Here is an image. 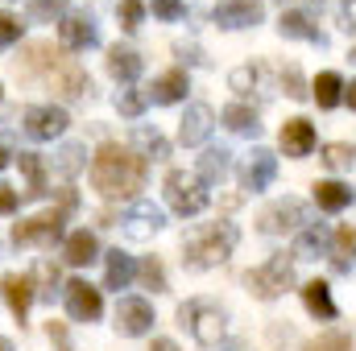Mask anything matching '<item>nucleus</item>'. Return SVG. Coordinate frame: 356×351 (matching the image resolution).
Here are the masks:
<instances>
[{"mask_svg":"<svg viewBox=\"0 0 356 351\" xmlns=\"http://www.w3.org/2000/svg\"><path fill=\"white\" fill-rule=\"evenodd\" d=\"M0 351H13V339H4V335H0Z\"/></svg>","mask_w":356,"mask_h":351,"instance_id":"51","label":"nucleus"},{"mask_svg":"<svg viewBox=\"0 0 356 351\" xmlns=\"http://www.w3.org/2000/svg\"><path fill=\"white\" fill-rule=\"evenodd\" d=\"M311 223V211H307V203H298V198H277L273 207L261 211V219H257V228L266 232V236H286V232H302Z\"/></svg>","mask_w":356,"mask_h":351,"instance_id":"8","label":"nucleus"},{"mask_svg":"<svg viewBox=\"0 0 356 351\" xmlns=\"http://www.w3.org/2000/svg\"><path fill=\"white\" fill-rule=\"evenodd\" d=\"M4 166H8V153H4V149H0V170H4Z\"/></svg>","mask_w":356,"mask_h":351,"instance_id":"52","label":"nucleus"},{"mask_svg":"<svg viewBox=\"0 0 356 351\" xmlns=\"http://www.w3.org/2000/svg\"><path fill=\"white\" fill-rule=\"evenodd\" d=\"M228 174H232V153L224 145H207L203 157H199V166H195V178L203 186H216V182H224Z\"/></svg>","mask_w":356,"mask_h":351,"instance_id":"23","label":"nucleus"},{"mask_svg":"<svg viewBox=\"0 0 356 351\" xmlns=\"http://www.w3.org/2000/svg\"><path fill=\"white\" fill-rule=\"evenodd\" d=\"M277 178V157L269 153V149H253L249 157H245V170H241V186L249 190V194H261L269 190V182Z\"/></svg>","mask_w":356,"mask_h":351,"instance_id":"17","label":"nucleus"},{"mask_svg":"<svg viewBox=\"0 0 356 351\" xmlns=\"http://www.w3.org/2000/svg\"><path fill=\"white\" fill-rule=\"evenodd\" d=\"M63 298H67V314L75 318V323H95L99 314H104V298H99V289L83 281V277H75V281H67L63 285Z\"/></svg>","mask_w":356,"mask_h":351,"instance_id":"11","label":"nucleus"},{"mask_svg":"<svg viewBox=\"0 0 356 351\" xmlns=\"http://www.w3.org/2000/svg\"><path fill=\"white\" fill-rule=\"evenodd\" d=\"M166 203H170V211H178L182 219L186 215H199L207 207V186L195 174H186V170H170L166 174Z\"/></svg>","mask_w":356,"mask_h":351,"instance_id":"6","label":"nucleus"},{"mask_svg":"<svg viewBox=\"0 0 356 351\" xmlns=\"http://www.w3.org/2000/svg\"><path fill=\"white\" fill-rule=\"evenodd\" d=\"M277 79H282V91H286L290 99H311V87H307V79H302L298 62H286V67L277 71Z\"/></svg>","mask_w":356,"mask_h":351,"instance_id":"39","label":"nucleus"},{"mask_svg":"<svg viewBox=\"0 0 356 351\" xmlns=\"http://www.w3.org/2000/svg\"><path fill=\"white\" fill-rule=\"evenodd\" d=\"M162 228H166V211L158 203H149V198H133L129 211L120 215V232L129 240H154Z\"/></svg>","mask_w":356,"mask_h":351,"instance_id":"7","label":"nucleus"},{"mask_svg":"<svg viewBox=\"0 0 356 351\" xmlns=\"http://www.w3.org/2000/svg\"><path fill=\"white\" fill-rule=\"evenodd\" d=\"M0 289H4V302H8V310H13V318L25 323V314H29V306H33V298H38L29 273H8V277L0 281Z\"/></svg>","mask_w":356,"mask_h":351,"instance_id":"20","label":"nucleus"},{"mask_svg":"<svg viewBox=\"0 0 356 351\" xmlns=\"http://www.w3.org/2000/svg\"><path fill=\"white\" fill-rule=\"evenodd\" d=\"M298 293H302V306H307V310H311L319 323H332V318L340 314V310H336V298H332V285H327V281H319V277H315V281H307Z\"/></svg>","mask_w":356,"mask_h":351,"instance_id":"24","label":"nucleus"},{"mask_svg":"<svg viewBox=\"0 0 356 351\" xmlns=\"http://www.w3.org/2000/svg\"><path fill=\"white\" fill-rule=\"evenodd\" d=\"M137 157H145V162H166L170 157V141L158 132V128H149V124H137L133 128V145H129Z\"/></svg>","mask_w":356,"mask_h":351,"instance_id":"27","label":"nucleus"},{"mask_svg":"<svg viewBox=\"0 0 356 351\" xmlns=\"http://www.w3.org/2000/svg\"><path fill=\"white\" fill-rule=\"evenodd\" d=\"M79 170H88V145H79V141L58 145V153H54V174L58 178H75Z\"/></svg>","mask_w":356,"mask_h":351,"instance_id":"32","label":"nucleus"},{"mask_svg":"<svg viewBox=\"0 0 356 351\" xmlns=\"http://www.w3.org/2000/svg\"><path fill=\"white\" fill-rule=\"evenodd\" d=\"M175 50H178V54H182V58H186V62H207V58L199 54V46H186V42H178Z\"/></svg>","mask_w":356,"mask_h":351,"instance_id":"48","label":"nucleus"},{"mask_svg":"<svg viewBox=\"0 0 356 351\" xmlns=\"http://www.w3.org/2000/svg\"><path fill=\"white\" fill-rule=\"evenodd\" d=\"M220 120H224V128L236 132V137H261L257 108H249V103H228V108L220 112Z\"/></svg>","mask_w":356,"mask_h":351,"instance_id":"28","label":"nucleus"},{"mask_svg":"<svg viewBox=\"0 0 356 351\" xmlns=\"http://www.w3.org/2000/svg\"><path fill=\"white\" fill-rule=\"evenodd\" d=\"M348 58H353V62H356V46H353V54H348Z\"/></svg>","mask_w":356,"mask_h":351,"instance_id":"54","label":"nucleus"},{"mask_svg":"<svg viewBox=\"0 0 356 351\" xmlns=\"http://www.w3.org/2000/svg\"><path fill=\"white\" fill-rule=\"evenodd\" d=\"M186 91H191V79H186V71H166V75H158L149 91H145V99L149 103H178V99H186Z\"/></svg>","mask_w":356,"mask_h":351,"instance_id":"25","label":"nucleus"},{"mask_svg":"<svg viewBox=\"0 0 356 351\" xmlns=\"http://www.w3.org/2000/svg\"><path fill=\"white\" fill-rule=\"evenodd\" d=\"M29 17H33V21H54V17H67V0H29Z\"/></svg>","mask_w":356,"mask_h":351,"instance_id":"42","label":"nucleus"},{"mask_svg":"<svg viewBox=\"0 0 356 351\" xmlns=\"http://www.w3.org/2000/svg\"><path fill=\"white\" fill-rule=\"evenodd\" d=\"M277 145H282V153H286V157H311V153H315V145H319V132H315V124H311L307 116H294V120H286V124H282Z\"/></svg>","mask_w":356,"mask_h":351,"instance_id":"13","label":"nucleus"},{"mask_svg":"<svg viewBox=\"0 0 356 351\" xmlns=\"http://www.w3.org/2000/svg\"><path fill=\"white\" fill-rule=\"evenodd\" d=\"M236 244H241V228L236 223H228V219L207 223V228H199V232H191L182 240V264L195 268V273L216 268V264H224L236 252Z\"/></svg>","mask_w":356,"mask_h":351,"instance_id":"2","label":"nucleus"},{"mask_svg":"<svg viewBox=\"0 0 356 351\" xmlns=\"http://www.w3.org/2000/svg\"><path fill=\"white\" fill-rule=\"evenodd\" d=\"M315 190V207L319 211H327V215H340V211H348L356 198V190L348 182H340V178H323V182H315L311 186Z\"/></svg>","mask_w":356,"mask_h":351,"instance_id":"19","label":"nucleus"},{"mask_svg":"<svg viewBox=\"0 0 356 351\" xmlns=\"http://www.w3.org/2000/svg\"><path fill=\"white\" fill-rule=\"evenodd\" d=\"M211 128H216V112H211V103H191V108L182 112V120H178V141H182L186 149L207 145Z\"/></svg>","mask_w":356,"mask_h":351,"instance_id":"14","label":"nucleus"},{"mask_svg":"<svg viewBox=\"0 0 356 351\" xmlns=\"http://www.w3.org/2000/svg\"><path fill=\"white\" fill-rule=\"evenodd\" d=\"M178 327H186L195 343L216 348L228 335V310L216 306V302H207V298H191V302L178 306Z\"/></svg>","mask_w":356,"mask_h":351,"instance_id":"4","label":"nucleus"},{"mask_svg":"<svg viewBox=\"0 0 356 351\" xmlns=\"http://www.w3.org/2000/svg\"><path fill=\"white\" fill-rule=\"evenodd\" d=\"M145 108H149L145 91H137V87H120V91H116V112H120L124 120H137Z\"/></svg>","mask_w":356,"mask_h":351,"instance_id":"37","label":"nucleus"},{"mask_svg":"<svg viewBox=\"0 0 356 351\" xmlns=\"http://www.w3.org/2000/svg\"><path fill=\"white\" fill-rule=\"evenodd\" d=\"M116 17H120V25H124L129 33H137L141 21H145V4H141V0H120V4H116Z\"/></svg>","mask_w":356,"mask_h":351,"instance_id":"41","label":"nucleus"},{"mask_svg":"<svg viewBox=\"0 0 356 351\" xmlns=\"http://www.w3.org/2000/svg\"><path fill=\"white\" fill-rule=\"evenodd\" d=\"M137 277H141V285L154 289V293H166V289H170V285H166V268H162L158 257H145V261L137 264Z\"/></svg>","mask_w":356,"mask_h":351,"instance_id":"38","label":"nucleus"},{"mask_svg":"<svg viewBox=\"0 0 356 351\" xmlns=\"http://www.w3.org/2000/svg\"><path fill=\"white\" fill-rule=\"evenodd\" d=\"M344 103L356 112V79H353V83H344Z\"/></svg>","mask_w":356,"mask_h":351,"instance_id":"49","label":"nucleus"},{"mask_svg":"<svg viewBox=\"0 0 356 351\" xmlns=\"http://www.w3.org/2000/svg\"><path fill=\"white\" fill-rule=\"evenodd\" d=\"M50 83H54V91L63 99H83V95H91V75L83 67H63V71H54Z\"/></svg>","mask_w":356,"mask_h":351,"instance_id":"29","label":"nucleus"},{"mask_svg":"<svg viewBox=\"0 0 356 351\" xmlns=\"http://www.w3.org/2000/svg\"><path fill=\"white\" fill-rule=\"evenodd\" d=\"M154 306L145 302V298H133V293H124L120 302H116V331L124 335V339H137V335H149L154 331Z\"/></svg>","mask_w":356,"mask_h":351,"instance_id":"10","label":"nucleus"},{"mask_svg":"<svg viewBox=\"0 0 356 351\" xmlns=\"http://www.w3.org/2000/svg\"><path fill=\"white\" fill-rule=\"evenodd\" d=\"M154 17L158 21H182L186 17V4L182 0H154Z\"/></svg>","mask_w":356,"mask_h":351,"instance_id":"44","label":"nucleus"},{"mask_svg":"<svg viewBox=\"0 0 356 351\" xmlns=\"http://www.w3.org/2000/svg\"><path fill=\"white\" fill-rule=\"evenodd\" d=\"M277 4H282V12H286V4H290V0H277Z\"/></svg>","mask_w":356,"mask_h":351,"instance_id":"53","label":"nucleus"},{"mask_svg":"<svg viewBox=\"0 0 356 351\" xmlns=\"http://www.w3.org/2000/svg\"><path fill=\"white\" fill-rule=\"evenodd\" d=\"M29 281H33V293L38 298H46V302H54V285H58V264L42 261L33 273H29Z\"/></svg>","mask_w":356,"mask_h":351,"instance_id":"36","label":"nucleus"},{"mask_svg":"<svg viewBox=\"0 0 356 351\" xmlns=\"http://www.w3.org/2000/svg\"><path fill=\"white\" fill-rule=\"evenodd\" d=\"M21 21L13 17V12H0V50H8V46H17L21 42Z\"/></svg>","mask_w":356,"mask_h":351,"instance_id":"43","label":"nucleus"},{"mask_svg":"<svg viewBox=\"0 0 356 351\" xmlns=\"http://www.w3.org/2000/svg\"><path fill=\"white\" fill-rule=\"evenodd\" d=\"M17 166L25 174V198H42L46 194V166H42V157L38 153H21Z\"/></svg>","mask_w":356,"mask_h":351,"instance_id":"33","label":"nucleus"},{"mask_svg":"<svg viewBox=\"0 0 356 351\" xmlns=\"http://www.w3.org/2000/svg\"><path fill=\"white\" fill-rule=\"evenodd\" d=\"M241 281H245V289H249L253 298H261V302H277L286 289H294V261H290L286 252H277V257H269L266 264L249 268Z\"/></svg>","mask_w":356,"mask_h":351,"instance_id":"5","label":"nucleus"},{"mask_svg":"<svg viewBox=\"0 0 356 351\" xmlns=\"http://www.w3.org/2000/svg\"><path fill=\"white\" fill-rule=\"evenodd\" d=\"M266 17V0H220L211 8V21L220 29H253Z\"/></svg>","mask_w":356,"mask_h":351,"instance_id":"12","label":"nucleus"},{"mask_svg":"<svg viewBox=\"0 0 356 351\" xmlns=\"http://www.w3.org/2000/svg\"><path fill=\"white\" fill-rule=\"evenodd\" d=\"M91 186L104 198H137L145 190V157H137L124 145H99V153L91 157Z\"/></svg>","mask_w":356,"mask_h":351,"instance_id":"1","label":"nucleus"},{"mask_svg":"<svg viewBox=\"0 0 356 351\" xmlns=\"http://www.w3.org/2000/svg\"><path fill=\"white\" fill-rule=\"evenodd\" d=\"M58 37L67 50H95L99 46V25L91 12H67L58 25Z\"/></svg>","mask_w":356,"mask_h":351,"instance_id":"15","label":"nucleus"},{"mask_svg":"<svg viewBox=\"0 0 356 351\" xmlns=\"http://www.w3.org/2000/svg\"><path fill=\"white\" fill-rule=\"evenodd\" d=\"M75 194L71 190H63V203L58 207H50V211H42V215H29V219H21L17 228H13V244L17 248H29V244H58V240H67L63 232V223H67V215L75 211Z\"/></svg>","mask_w":356,"mask_h":351,"instance_id":"3","label":"nucleus"},{"mask_svg":"<svg viewBox=\"0 0 356 351\" xmlns=\"http://www.w3.org/2000/svg\"><path fill=\"white\" fill-rule=\"evenodd\" d=\"M302 351H356V339L348 331H319L315 339H307Z\"/></svg>","mask_w":356,"mask_h":351,"instance_id":"35","label":"nucleus"},{"mask_svg":"<svg viewBox=\"0 0 356 351\" xmlns=\"http://www.w3.org/2000/svg\"><path fill=\"white\" fill-rule=\"evenodd\" d=\"M21 128H25L29 141H54V137H63V132L71 128V120H67V112L54 108V103H33V108L21 112Z\"/></svg>","mask_w":356,"mask_h":351,"instance_id":"9","label":"nucleus"},{"mask_svg":"<svg viewBox=\"0 0 356 351\" xmlns=\"http://www.w3.org/2000/svg\"><path fill=\"white\" fill-rule=\"evenodd\" d=\"M137 281V261L124 252V248H112V252H104V285L108 289H129Z\"/></svg>","mask_w":356,"mask_h":351,"instance_id":"22","label":"nucleus"},{"mask_svg":"<svg viewBox=\"0 0 356 351\" xmlns=\"http://www.w3.org/2000/svg\"><path fill=\"white\" fill-rule=\"evenodd\" d=\"M277 33H282V37H290V42H311V46L327 50V33H323V29H315L307 12H294V8H290V12H282Z\"/></svg>","mask_w":356,"mask_h":351,"instance_id":"21","label":"nucleus"},{"mask_svg":"<svg viewBox=\"0 0 356 351\" xmlns=\"http://www.w3.org/2000/svg\"><path fill=\"white\" fill-rule=\"evenodd\" d=\"M332 228L327 223H307L298 236H294V244H290V261H319V257H327L332 252Z\"/></svg>","mask_w":356,"mask_h":351,"instance_id":"16","label":"nucleus"},{"mask_svg":"<svg viewBox=\"0 0 356 351\" xmlns=\"http://www.w3.org/2000/svg\"><path fill=\"white\" fill-rule=\"evenodd\" d=\"M311 99H315L323 112L340 108V99H344V79H340L336 71H323V75H315V83H311Z\"/></svg>","mask_w":356,"mask_h":351,"instance_id":"30","label":"nucleus"},{"mask_svg":"<svg viewBox=\"0 0 356 351\" xmlns=\"http://www.w3.org/2000/svg\"><path fill=\"white\" fill-rule=\"evenodd\" d=\"M261 83V71L253 67V62H245V67H236L232 75H228V87L232 91H241V95H249V91Z\"/></svg>","mask_w":356,"mask_h":351,"instance_id":"40","label":"nucleus"},{"mask_svg":"<svg viewBox=\"0 0 356 351\" xmlns=\"http://www.w3.org/2000/svg\"><path fill=\"white\" fill-rule=\"evenodd\" d=\"M13 211H17V190L0 186V215H13Z\"/></svg>","mask_w":356,"mask_h":351,"instance_id":"47","label":"nucleus"},{"mask_svg":"<svg viewBox=\"0 0 356 351\" xmlns=\"http://www.w3.org/2000/svg\"><path fill=\"white\" fill-rule=\"evenodd\" d=\"M332 268L336 273H353L356 268V232L353 228H340L336 236H332Z\"/></svg>","mask_w":356,"mask_h":351,"instance_id":"31","label":"nucleus"},{"mask_svg":"<svg viewBox=\"0 0 356 351\" xmlns=\"http://www.w3.org/2000/svg\"><path fill=\"white\" fill-rule=\"evenodd\" d=\"M340 29H348V33H356V0H340Z\"/></svg>","mask_w":356,"mask_h":351,"instance_id":"45","label":"nucleus"},{"mask_svg":"<svg viewBox=\"0 0 356 351\" xmlns=\"http://www.w3.org/2000/svg\"><path fill=\"white\" fill-rule=\"evenodd\" d=\"M63 261L75 264V268H83V264L99 261V240H95V232H88V228L71 232V236L63 240Z\"/></svg>","mask_w":356,"mask_h":351,"instance_id":"26","label":"nucleus"},{"mask_svg":"<svg viewBox=\"0 0 356 351\" xmlns=\"http://www.w3.org/2000/svg\"><path fill=\"white\" fill-rule=\"evenodd\" d=\"M141 71H145V62H141V54L133 50V46H108V75L120 83V87H133L137 79H141Z\"/></svg>","mask_w":356,"mask_h":351,"instance_id":"18","label":"nucleus"},{"mask_svg":"<svg viewBox=\"0 0 356 351\" xmlns=\"http://www.w3.org/2000/svg\"><path fill=\"white\" fill-rule=\"evenodd\" d=\"M149 351H178V343L175 339H154V348Z\"/></svg>","mask_w":356,"mask_h":351,"instance_id":"50","label":"nucleus"},{"mask_svg":"<svg viewBox=\"0 0 356 351\" xmlns=\"http://www.w3.org/2000/svg\"><path fill=\"white\" fill-rule=\"evenodd\" d=\"M323 166L336 170V174L356 170V145H348V141H332V145H323Z\"/></svg>","mask_w":356,"mask_h":351,"instance_id":"34","label":"nucleus"},{"mask_svg":"<svg viewBox=\"0 0 356 351\" xmlns=\"http://www.w3.org/2000/svg\"><path fill=\"white\" fill-rule=\"evenodd\" d=\"M46 335H50V343H54L58 351H71V339H67V327H63V323H50Z\"/></svg>","mask_w":356,"mask_h":351,"instance_id":"46","label":"nucleus"}]
</instances>
